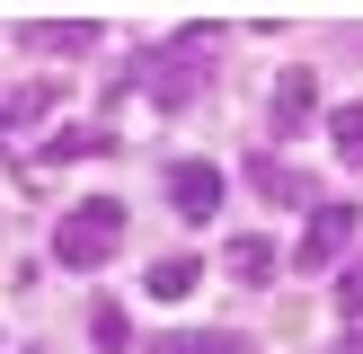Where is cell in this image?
Here are the masks:
<instances>
[{"label":"cell","mask_w":363,"mask_h":354,"mask_svg":"<svg viewBox=\"0 0 363 354\" xmlns=\"http://www.w3.org/2000/svg\"><path fill=\"white\" fill-rule=\"evenodd\" d=\"M0 133H9V115H0Z\"/></svg>","instance_id":"15"},{"label":"cell","mask_w":363,"mask_h":354,"mask_svg":"<svg viewBox=\"0 0 363 354\" xmlns=\"http://www.w3.org/2000/svg\"><path fill=\"white\" fill-rule=\"evenodd\" d=\"M195 283H204V257H160L151 266V301H186Z\"/></svg>","instance_id":"9"},{"label":"cell","mask_w":363,"mask_h":354,"mask_svg":"<svg viewBox=\"0 0 363 354\" xmlns=\"http://www.w3.org/2000/svg\"><path fill=\"white\" fill-rule=\"evenodd\" d=\"M169 204L186 212V222H213V212H222V169H213V159H177L169 169Z\"/></svg>","instance_id":"5"},{"label":"cell","mask_w":363,"mask_h":354,"mask_svg":"<svg viewBox=\"0 0 363 354\" xmlns=\"http://www.w3.org/2000/svg\"><path fill=\"white\" fill-rule=\"evenodd\" d=\"M116 239H124V204H116V195H80V204L53 222V266L98 275V266L116 257Z\"/></svg>","instance_id":"1"},{"label":"cell","mask_w":363,"mask_h":354,"mask_svg":"<svg viewBox=\"0 0 363 354\" xmlns=\"http://www.w3.org/2000/svg\"><path fill=\"white\" fill-rule=\"evenodd\" d=\"M328 142H337V159H363V98L328 115Z\"/></svg>","instance_id":"13"},{"label":"cell","mask_w":363,"mask_h":354,"mask_svg":"<svg viewBox=\"0 0 363 354\" xmlns=\"http://www.w3.org/2000/svg\"><path fill=\"white\" fill-rule=\"evenodd\" d=\"M106 142H116L106 124H71V133H53V142H45V159H89V151H106Z\"/></svg>","instance_id":"12"},{"label":"cell","mask_w":363,"mask_h":354,"mask_svg":"<svg viewBox=\"0 0 363 354\" xmlns=\"http://www.w3.org/2000/svg\"><path fill=\"white\" fill-rule=\"evenodd\" d=\"M151 354H248L230 328H169V336H151Z\"/></svg>","instance_id":"8"},{"label":"cell","mask_w":363,"mask_h":354,"mask_svg":"<svg viewBox=\"0 0 363 354\" xmlns=\"http://www.w3.org/2000/svg\"><path fill=\"white\" fill-rule=\"evenodd\" d=\"M337 310L363 319V266H337Z\"/></svg>","instance_id":"14"},{"label":"cell","mask_w":363,"mask_h":354,"mask_svg":"<svg viewBox=\"0 0 363 354\" xmlns=\"http://www.w3.org/2000/svg\"><path fill=\"white\" fill-rule=\"evenodd\" d=\"M311 115H319V80H311V71H284L275 98H266V133L293 142V133H311Z\"/></svg>","instance_id":"4"},{"label":"cell","mask_w":363,"mask_h":354,"mask_svg":"<svg viewBox=\"0 0 363 354\" xmlns=\"http://www.w3.org/2000/svg\"><path fill=\"white\" fill-rule=\"evenodd\" d=\"M230 275H240V283H266V275H275V248H266L257 230H248V239H230Z\"/></svg>","instance_id":"11"},{"label":"cell","mask_w":363,"mask_h":354,"mask_svg":"<svg viewBox=\"0 0 363 354\" xmlns=\"http://www.w3.org/2000/svg\"><path fill=\"white\" fill-rule=\"evenodd\" d=\"M27 45L35 53H89V45H106V35H98V18H35Z\"/></svg>","instance_id":"7"},{"label":"cell","mask_w":363,"mask_h":354,"mask_svg":"<svg viewBox=\"0 0 363 354\" xmlns=\"http://www.w3.org/2000/svg\"><path fill=\"white\" fill-rule=\"evenodd\" d=\"M354 230H363V212H354V204H319V212H311V230H301V257H293V266H311V275L346 266Z\"/></svg>","instance_id":"3"},{"label":"cell","mask_w":363,"mask_h":354,"mask_svg":"<svg viewBox=\"0 0 363 354\" xmlns=\"http://www.w3.org/2000/svg\"><path fill=\"white\" fill-rule=\"evenodd\" d=\"M89 346H98V354H124V346H133V319H124L116 301H89Z\"/></svg>","instance_id":"10"},{"label":"cell","mask_w":363,"mask_h":354,"mask_svg":"<svg viewBox=\"0 0 363 354\" xmlns=\"http://www.w3.org/2000/svg\"><path fill=\"white\" fill-rule=\"evenodd\" d=\"M195 45H204V27H195V35H177V45L133 53V62L116 71V88H151L160 106H186L195 88H204V53H195Z\"/></svg>","instance_id":"2"},{"label":"cell","mask_w":363,"mask_h":354,"mask_svg":"<svg viewBox=\"0 0 363 354\" xmlns=\"http://www.w3.org/2000/svg\"><path fill=\"white\" fill-rule=\"evenodd\" d=\"M248 186H257L266 204H311V212H319V177H301V169H284L275 151H248Z\"/></svg>","instance_id":"6"}]
</instances>
